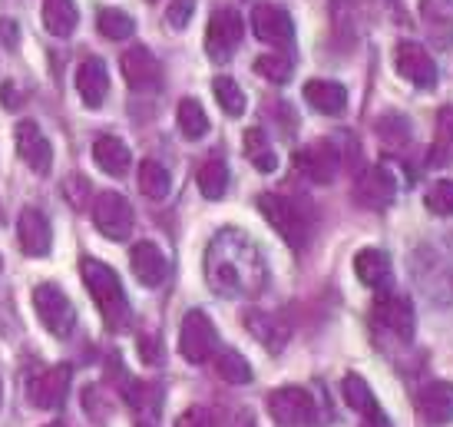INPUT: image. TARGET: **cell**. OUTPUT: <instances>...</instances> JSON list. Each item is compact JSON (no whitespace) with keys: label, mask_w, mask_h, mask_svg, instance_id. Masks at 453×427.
<instances>
[{"label":"cell","mask_w":453,"mask_h":427,"mask_svg":"<svg viewBox=\"0 0 453 427\" xmlns=\"http://www.w3.org/2000/svg\"><path fill=\"white\" fill-rule=\"evenodd\" d=\"M205 278L219 295H255L265 282L262 255L242 232L226 229L209 245Z\"/></svg>","instance_id":"cell-1"},{"label":"cell","mask_w":453,"mask_h":427,"mask_svg":"<svg viewBox=\"0 0 453 427\" xmlns=\"http://www.w3.org/2000/svg\"><path fill=\"white\" fill-rule=\"evenodd\" d=\"M80 276H83V285H87L89 299L96 302L100 314L106 318L110 328H127L129 325V302L127 291H123V282L113 268L100 259H83L80 262Z\"/></svg>","instance_id":"cell-2"},{"label":"cell","mask_w":453,"mask_h":427,"mask_svg":"<svg viewBox=\"0 0 453 427\" xmlns=\"http://www.w3.org/2000/svg\"><path fill=\"white\" fill-rule=\"evenodd\" d=\"M34 312H37L40 325L47 328L53 338H70L73 335L76 308L60 285H50V282L37 285L34 289Z\"/></svg>","instance_id":"cell-3"},{"label":"cell","mask_w":453,"mask_h":427,"mask_svg":"<svg viewBox=\"0 0 453 427\" xmlns=\"http://www.w3.org/2000/svg\"><path fill=\"white\" fill-rule=\"evenodd\" d=\"M258 209L268 219V226L275 229L291 249H304V242H308V219H304V213L295 202L285 199V196H275V192H265V196H258Z\"/></svg>","instance_id":"cell-4"},{"label":"cell","mask_w":453,"mask_h":427,"mask_svg":"<svg viewBox=\"0 0 453 427\" xmlns=\"http://www.w3.org/2000/svg\"><path fill=\"white\" fill-rule=\"evenodd\" d=\"M215 348H219V331H215L212 318L199 308L186 312L182 328H179V354L192 365H202L212 358Z\"/></svg>","instance_id":"cell-5"},{"label":"cell","mask_w":453,"mask_h":427,"mask_svg":"<svg viewBox=\"0 0 453 427\" xmlns=\"http://www.w3.org/2000/svg\"><path fill=\"white\" fill-rule=\"evenodd\" d=\"M93 226L113 242L129 239L133 226H136V215H133V206H129L127 196H119V192H100L96 202H93Z\"/></svg>","instance_id":"cell-6"},{"label":"cell","mask_w":453,"mask_h":427,"mask_svg":"<svg viewBox=\"0 0 453 427\" xmlns=\"http://www.w3.org/2000/svg\"><path fill=\"white\" fill-rule=\"evenodd\" d=\"M242 34H245V27H242L239 11H232V7H219V11L209 17V30H205V53H209L215 63L232 60V53L239 50V43H242Z\"/></svg>","instance_id":"cell-7"},{"label":"cell","mask_w":453,"mask_h":427,"mask_svg":"<svg viewBox=\"0 0 453 427\" xmlns=\"http://www.w3.org/2000/svg\"><path fill=\"white\" fill-rule=\"evenodd\" d=\"M268 415L281 427H308L315 424V398L304 388H275L268 394Z\"/></svg>","instance_id":"cell-8"},{"label":"cell","mask_w":453,"mask_h":427,"mask_svg":"<svg viewBox=\"0 0 453 427\" xmlns=\"http://www.w3.org/2000/svg\"><path fill=\"white\" fill-rule=\"evenodd\" d=\"M70 381H73L70 365L43 368L27 381V398L37 404L40 411H60L70 394Z\"/></svg>","instance_id":"cell-9"},{"label":"cell","mask_w":453,"mask_h":427,"mask_svg":"<svg viewBox=\"0 0 453 427\" xmlns=\"http://www.w3.org/2000/svg\"><path fill=\"white\" fill-rule=\"evenodd\" d=\"M13 139H17V156H20L37 176H47L53 166V146H50V139L43 136V129H40L34 120H24V123H17V129H13Z\"/></svg>","instance_id":"cell-10"},{"label":"cell","mask_w":453,"mask_h":427,"mask_svg":"<svg viewBox=\"0 0 453 427\" xmlns=\"http://www.w3.org/2000/svg\"><path fill=\"white\" fill-rule=\"evenodd\" d=\"M394 63H397V74L414 83L420 89H434L437 87V63L430 60V53L414 43V40H403L397 43V53H394Z\"/></svg>","instance_id":"cell-11"},{"label":"cell","mask_w":453,"mask_h":427,"mask_svg":"<svg viewBox=\"0 0 453 427\" xmlns=\"http://www.w3.org/2000/svg\"><path fill=\"white\" fill-rule=\"evenodd\" d=\"M252 34L272 47H291V40H295L291 13L275 7V4H258L252 11Z\"/></svg>","instance_id":"cell-12"},{"label":"cell","mask_w":453,"mask_h":427,"mask_svg":"<svg viewBox=\"0 0 453 427\" xmlns=\"http://www.w3.org/2000/svg\"><path fill=\"white\" fill-rule=\"evenodd\" d=\"M338 150H334V143H327V139H318L311 146H304L298 150L295 156V166H298V173L318 182V186H327L331 179L338 176Z\"/></svg>","instance_id":"cell-13"},{"label":"cell","mask_w":453,"mask_h":427,"mask_svg":"<svg viewBox=\"0 0 453 427\" xmlns=\"http://www.w3.org/2000/svg\"><path fill=\"white\" fill-rule=\"evenodd\" d=\"M17 242H20L24 255L43 259V255L50 252V242H53L47 215L40 213V209H34V206H27L24 213H20V219H17Z\"/></svg>","instance_id":"cell-14"},{"label":"cell","mask_w":453,"mask_h":427,"mask_svg":"<svg viewBox=\"0 0 453 427\" xmlns=\"http://www.w3.org/2000/svg\"><path fill=\"white\" fill-rule=\"evenodd\" d=\"M129 265H133V276L139 278V285H146V289H159L169 276L165 252L156 242H136L129 252Z\"/></svg>","instance_id":"cell-15"},{"label":"cell","mask_w":453,"mask_h":427,"mask_svg":"<svg viewBox=\"0 0 453 427\" xmlns=\"http://www.w3.org/2000/svg\"><path fill=\"white\" fill-rule=\"evenodd\" d=\"M394 196H397V186H394V176H390L384 166L367 169L365 176L357 179V186H354V199L361 202L365 209H371V213L388 209L390 202H394Z\"/></svg>","instance_id":"cell-16"},{"label":"cell","mask_w":453,"mask_h":427,"mask_svg":"<svg viewBox=\"0 0 453 427\" xmlns=\"http://www.w3.org/2000/svg\"><path fill=\"white\" fill-rule=\"evenodd\" d=\"M123 76H127V83L136 93H150V89L159 87V80H163V70H159V60L152 57L146 47H129L127 53H123Z\"/></svg>","instance_id":"cell-17"},{"label":"cell","mask_w":453,"mask_h":427,"mask_svg":"<svg viewBox=\"0 0 453 427\" xmlns=\"http://www.w3.org/2000/svg\"><path fill=\"white\" fill-rule=\"evenodd\" d=\"M76 93L87 110H100L106 103V93H110V70L100 57H89V60L80 63L76 70Z\"/></svg>","instance_id":"cell-18"},{"label":"cell","mask_w":453,"mask_h":427,"mask_svg":"<svg viewBox=\"0 0 453 427\" xmlns=\"http://www.w3.org/2000/svg\"><path fill=\"white\" fill-rule=\"evenodd\" d=\"M420 24L441 50L453 47V0H420Z\"/></svg>","instance_id":"cell-19"},{"label":"cell","mask_w":453,"mask_h":427,"mask_svg":"<svg viewBox=\"0 0 453 427\" xmlns=\"http://www.w3.org/2000/svg\"><path fill=\"white\" fill-rule=\"evenodd\" d=\"M417 411L427 424H447L453 421V384L450 381H430L427 388L417 394Z\"/></svg>","instance_id":"cell-20"},{"label":"cell","mask_w":453,"mask_h":427,"mask_svg":"<svg viewBox=\"0 0 453 427\" xmlns=\"http://www.w3.org/2000/svg\"><path fill=\"white\" fill-rule=\"evenodd\" d=\"M354 276L365 282L367 289H390V278H394V268H390L388 252L380 249H361L354 255Z\"/></svg>","instance_id":"cell-21"},{"label":"cell","mask_w":453,"mask_h":427,"mask_svg":"<svg viewBox=\"0 0 453 427\" xmlns=\"http://www.w3.org/2000/svg\"><path fill=\"white\" fill-rule=\"evenodd\" d=\"M93 163L100 166L106 176H127L133 166V152L119 136H100L93 143Z\"/></svg>","instance_id":"cell-22"},{"label":"cell","mask_w":453,"mask_h":427,"mask_svg":"<svg viewBox=\"0 0 453 427\" xmlns=\"http://www.w3.org/2000/svg\"><path fill=\"white\" fill-rule=\"evenodd\" d=\"M374 318H378V325H384L390 335H397L401 341L414 338V305L407 299H384V302H378Z\"/></svg>","instance_id":"cell-23"},{"label":"cell","mask_w":453,"mask_h":427,"mask_svg":"<svg viewBox=\"0 0 453 427\" xmlns=\"http://www.w3.org/2000/svg\"><path fill=\"white\" fill-rule=\"evenodd\" d=\"M304 100L311 103L318 113L341 116L348 110V89L334 80H308L304 83Z\"/></svg>","instance_id":"cell-24"},{"label":"cell","mask_w":453,"mask_h":427,"mask_svg":"<svg viewBox=\"0 0 453 427\" xmlns=\"http://www.w3.org/2000/svg\"><path fill=\"white\" fill-rule=\"evenodd\" d=\"M76 20H80V13H76L73 0H43V27H47V34L60 40L70 37L76 30Z\"/></svg>","instance_id":"cell-25"},{"label":"cell","mask_w":453,"mask_h":427,"mask_svg":"<svg viewBox=\"0 0 453 427\" xmlns=\"http://www.w3.org/2000/svg\"><path fill=\"white\" fill-rule=\"evenodd\" d=\"M341 394H344L348 408H351V411H357L361 417L380 411L378 398H374V391H371V384H367L361 375H348V377H344V381H341Z\"/></svg>","instance_id":"cell-26"},{"label":"cell","mask_w":453,"mask_h":427,"mask_svg":"<svg viewBox=\"0 0 453 427\" xmlns=\"http://www.w3.org/2000/svg\"><path fill=\"white\" fill-rule=\"evenodd\" d=\"M139 189H142V196L146 199H165L169 196V189H173V176H169V169L163 163H156V159H146V163L139 166Z\"/></svg>","instance_id":"cell-27"},{"label":"cell","mask_w":453,"mask_h":427,"mask_svg":"<svg viewBox=\"0 0 453 427\" xmlns=\"http://www.w3.org/2000/svg\"><path fill=\"white\" fill-rule=\"evenodd\" d=\"M430 163L434 166L453 163V106H443L441 113H437V136H434Z\"/></svg>","instance_id":"cell-28"},{"label":"cell","mask_w":453,"mask_h":427,"mask_svg":"<svg viewBox=\"0 0 453 427\" xmlns=\"http://www.w3.org/2000/svg\"><path fill=\"white\" fill-rule=\"evenodd\" d=\"M228 189V166L222 159H205L199 166V192L205 199H222Z\"/></svg>","instance_id":"cell-29"},{"label":"cell","mask_w":453,"mask_h":427,"mask_svg":"<svg viewBox=\"0 0 453 427\" xmlns=\"http://www.w3.org/2000/svg\"><path fill=\"white\" fill-rule=\"evenodd\" d=\"M245 156L252 159V166L258 173H275L278 169V156L268 146V136H265L262 129H249L245 133Z\"/></svg>","instance_id":"cell-30"},{"label":"cell","mask_w":453,"mask_h":427,"mask_svg":"<svg viewBox=\"0 0 453 427\" xmlns=\"http://www.w3.org/2000/svg\"><path fill=\"white\" fill-rule=\"evenodd\" d=\"M96 27H100V34L106 40H129L133 34H136V20H133L127 11H116V7L100 11Z\"/></svg>","instance_id":"cell-31"},{"label":"cell","mask_w":453,"mask_h":427,"mask_svg":"<svg viewBox=\"0 0 453 427\" xmlns=\"http://www.w3.org/2000/svg\"><path fill=\"white\" fill-rule=\"evenodd\" d=\"M176 116H179V129H182V136L186 139H202L205 133H209V116H205L199 100H182L179 103Z\"/></svg>","instance_id":"cell-32"},{"label":"cell","mask_w":453,"mask_h":427,"mask_svg":"<svg viewBox=\"0 0 453 427\" xmlns=\"http://www.w3.org/2000/svg\"><path fill=\"white\" fill-rule=\"evenodd\" d=\"M212 93H215V100H219V106H222L228 116L245 113V93H242V87L232 80V76H215Z\"/></svg>","instance_id":"cell-33"},{"label":"cell","mask_w":453,"mask_h":427,"mask_svg":"<svg viewBox=\"0 0 453 427\" xmlns=\"http://www.w3.org/2000/svg\"><path fill=\"white\" fill-rule=\"evenodd\" d=\"M245 322H249V328L255 331V338L262 341V345H268L272 352H278V348L285 345V338H288V331H285V328L278 325V322L272 318V314L252 312L249 318H245Z\"/></svg>","instance_id":"cell-34"},{"label":"cell","mask_w":453,"mask_h":427,"mask_svg":"<svg viewBox=\"0 0 453 427\" xmlns=\"http://www.w3.org/2000/svg\"><path fill=\"white\" fill-rule=\"evenodd\" d=\"M215 371H219V377L228 381V384H249V381H252V365H249L239 352L219 354V358H215Z\"/></svg>","instance_id":"cell-35"},{"label":"cell","mask_w":453,"mask_h":427,"mask_svg":"<svg viewBox=\"0 0 453 427\" xmlns=\"http://www.w3.org/2000/svg\"><path fill=\"white\" fill-rule=\"evenodd\" d=\"M255 74L265 76L268 83H288L291 80V63L285 57H278V53H265L255 60Z\"/></svg>","instance_id":"cell-36"},{"label":"cell","mask_w":453,"mask_h":427,"mask_svg":"<svg viewBox=\"0 0 453 427\" xmlns=\"http://www.w3.org/2000/svg\"><path fill=\"white\" fill-rule=\"evenodd\" d=\"M424 206H427L434 215H453V179H441L427 189L424 196Z\"/></svg>","instance_id":"cell-37"},{"label":"cell","mask_w":453,"mask_h":427,"mask_svg":"<svg viewBox=\"0 0 453 427\" xmlns=\"http://www.w3.org/2000/svg\"><path fill=\"white\" fill-rule=\"evenodd\" d=\"M192 11H196V0H173L169 11H165V20L173 30H186L192 20Z\"/></svg>","instance_id":"cell-38"},{"label":"cell","mask_w":453,"mask_h":427,"mask_svg":"<svg viewBox=\"0 0 453 427\" xmlns=\"http://www.w3.org/2000/svg\"><path fill=\"white\" fill-rule=\"evenodd\" d=\"M176 427H215V421L205 408H189L186 415H179Z\"/></svg>","instance_id":"cell-39"},{"label":"cell","mask_w":453,"mask_h":427,"mask_svg":"<svg viewBox=\"0 0 453 427\" xmlns=\"http://www.w3.org/2000/svg\"><path fill=\"white\" fill-rule=\"evenodd\" d=\"M17 43H20V30L13 20H0V47L4 50H17Z\"/></svg>","instance_id":"cell-40"},{"label":"cell","mask_w":453,"mask_h":427,"mask_svg":"<svg viewBox=\"0 0 453 427\" xmlns=\"http://www.w3.org/2000/svg\"><path fill=\"white\" fill-rule=\"evenodd\" d=\"M361 427H394V424H390L388 417H384V411H374V415L365 417V424H361Z\"/></svg>","instance_id":"cell-41"},{"label":"cell","mask_w":453,"mask_h":427,"mask_svg":"<svg viewBox=\"0 0 453 427\" xmlns=\"http://www.w3.org/2000/svg\"><path fill=\"white\" fill-rule=\"evenodd\" d=\"M0 97H4V106H17V97H13V83H4V93H0Z\"/></svg>","instance_id":"cell-42"},{"label":"cell","mask_w":453,"mask_h":427,"mask_svg":"<svg viewBox=\"0 0 453 427\" xmlns=\"http://www.w3.org/2000/svg\"><path fill=\"white\" fill-rule=\"evenodd\" d=\"M0 404H4V381H0Z\"/></svg>","instance_id":"cell-43"},{"label":"cell","mask_w":453,"mask_h":427,"mask_svg":"<svg viewBox=\"0 0 453 427\" xmlns=\"http://www.w3.org/2000/svg\"><path fill=\"white\" fill-rule=\"evenodd\" d=\"M139 427H152V424H139Z\"/></svg>","instance_id":"cell-44"},{"label":"cell","mask_w":453,"mask_h":427,"mask_svg":"<svg viewBox=\"0 0 453 427\" xmlns=\"http://www.w3.org/2000/svg\"><path fill=\"white\" fill-rule=\"evenodd\" d=\"M150 4H156V0H150Z\"/></svg>","instance_id":"cell-45"},{"label":"cell","mask_w":453,"mask_h":427,"mask_svg":"<svg viewBox=\"0 0 453 427\" xmlns=\"http://www.w3.org/2000/svg\"><path fill=\"white\" fill-rule=\"evenodd\" d=\"M0 268H4V262H0Z\"/></svg>","instance_id":"cell-46"},{"label":"cell","mask_w":453,"mask_h":427,"mask_svg":"<svg viewBox=\"0 0 453 427\" xmlns=\"http://www.w3.org/2000/svg\"><path fill=\"white\" fill-rule=\"evenodd\" d=\"M0 219H4V213H0Z\"/></svg>","instance_id":"cell-47"}]
</instances>
